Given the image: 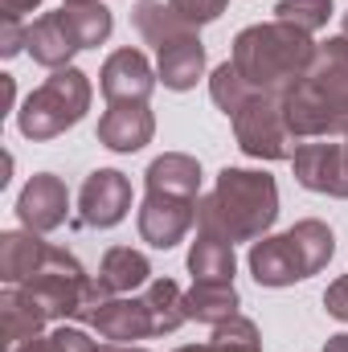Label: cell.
<instances>
[{"mask_svg": "<svg viewBox=\"0 0 348 352\" xmlns=\"http://www.w3.org/2000/svg\"><path fill=\"white\" fill-rule=\"evenodd\" d=\"M0 278L4 287L33 291L50 320H74L94 283L74 254L41 242L37 234H0Z\"/></svg>", "mask_w": 348, "mask_h": 352, "instance_id": "cell-1", "label": "cell"}, {"mask_svg": "<svg viewBox=\"0 0 348 352\" xmlns=\"http://www.w3.org/2000/svg\"><path fill=\"white\" fill-rule=\"evenodd\" d=\"M287 127L299 140H332L348 131V37H328L316 45L303 78L283 94Z\"/></svg>", "mask_w": 348, "mask_h": 352, "instance_id": "cell-2", "label": "cell"}, {"mask_svg": "<svg viewBox=\"0 0 348 352\" xmlns=\"http://www.w3.org/2000/svg\"><path fill=\"white\" fill-rule=\"evenodd\" d=\"M279 217V184L266 173L221 168L213 192L197 205V230L226 242H259Z\"/></svg>", "mask_w": 348, "mask_h": 352, "instance_id": "cell-3", "label": "cell"}, {"mask_svg": "<svg viewBox=\"0 0 348 352\" xmlns=\"http://www.w3.org/2000/svg\"><path fill=\"white\" fill-rule=\"evenodd\" d=\"M201 164L184 152H164L148 164V197L140 205V238L156 250H173L197 226Z\"/></svg>", "mask_w": 348, "mask_h": 352, "instance_id": "cell-4", "label": "cell"}, {"mask_svg": "<svg viewBox=\"0 0 348 352\" xmlns=\"http://www.w3.org/2000/svg\"><path fill=\"white\" fill-rule=\"evenodd\" d=\"M312 58H316V45L303 29L287 25V21H270V25H250L238 33L230 62L254 94L283 98L303 78Z\"/></svg>", "mask_w": 348, "mask_h": 352, "instance_id": "cell-5", "label": "cell"}, {"mask_svg": "<svg viewBox=\"0 0 348 352\" xmlns=\"http://www.w3.org/2000/svg\"><path fill=\"white\" fill-rule=\"evenodd\" d=\"M332 254H336V234L324 221L307 217L279 238H259L250 246V274L259 287H291L320 274L332 263Z\"/></svg>", "mask_w": 348, "mask_h": 352, "instance_id": "cell-6", "label": "cell"}, {"mask_svg": "<svg viewBox=\"0 0 348 352\" xmlns=\"http://www.w3.org/2000/svg\"><path fill=\"white\" fill-rule=\"evenodd\" d=\"M135 33L156 50V78L168 90H193L205 74V45L188 21H180L173 4L160 0H135L131 8Z\"/></svg>", "mask_w": 348, "mask_h": 352, "instance_id": "cell-7", "label": "cell"}, {"mask_svg": "<svg viewBox=\"0 0 348 352\" xmlns=\"http://www.w3.org/2000/svg\"><path fill=\"white\" fill-rule=\"evenodd\" d=\"M115 21L111 8H102L98 0H83V4H62L58 12H45L29 25L25 50L37 66L45 70H66V62L74 54H83L90 45H102L111 37Z\"/></svg>", "mask_w": 348, "mask_h": 352, "instance_id": "cell-8", "label": "cell"}, {"mask_svg": "<svg viewBox=\"0 0 348 352\" xmlns=\"http://www.w3.org/2000/svg\"><path fill=\"white\" fill-rule=\"evenodd\" d=\"M90 107V82L83 70L66 66V70H54L50 82L33 90L17 115L21 123V135L25 140H58L62 131H70Z\"/></svg>", "mask_w": 348, "mask_h": 352, "instance_id": "cell-9", "label": "cell"}, {"mask_svg": "<svg viewBox=\"0 0 348 352\" xmlns=\"http://www.w3.org/2000/svg\"><path fill=\"white\" fill-rule=\"evenodd\" d=\"M234 135H238V148L254 160H291L299 152V135L287 127L283 98H270V94H254L234 115Z\"/></svg>", "mask_w": 348, "mask_h": 352, "instance_id": "cell-10", "label": "cell"}, {"mask_svg": "<svg viewBox=\"0 0 348 352\" xmlns=\"http://www.w3.org/2000/svg\"><path fill=\"white\" fill-rule=\"evenodd\" d=\"M78 320L90 324L111 344H131V340L160 336V320H156V307H152L148 295H107L94 307H87Z\"/></svg>", "mask_w": 348, "mask_h": 352, "instance_id": "cell-11", "label": "cell"}, {"mask_svg": "<svg viewBox=\"0 0 348 352\" xmlns=\"http://www.w3.org/2000/svg\"><path fill=\"white\" fill-rule=\"evenodd\" d=\"M127 209H131V180L119 168H98L83 180L74 226L78 230H111L127 217Z\"/></svg>", "mask_w": 348, "mask_h": 352, "instance_id": "cell-12", "label": "cell"}, {"mask_svg": "<svg viewBox=\"0 0 348 352\" xmlns=\"http://www.w3.org/2000/svg\"><path fill=\"white\" fill-rule=\"evenodd\" d=\"M295 180L307 192H328V197H348V173H345V152L340 144L328 140H312L299 144V152L291 156Z\"/></svg>", "mask_w": 348, "mask_h": 352, "instance_id": "cell-13", "label": "cell"}, {"mask_svg": "<svg viewBox=\"0 0 348 352\" xmlns=\"http://www.w3.org/2000/svg\"><path fill=\"white\" fill-rule=\"evenodd\" d=\"M70 209V192L54 173H37L17 197V217L25 221L29 234H50L66 221Z\"/></svg>", "mask_w": 348, "mask_h": 352, "instance_id": "cell-14", "label": "cell"}, {"mask_svg": "<svg viewBox=\"0 0 348 352\" xmlns=\"http://www.w3.org/2000/svg\"><path fill=\"white\" fill-rule=\"evenodd\" d=\"M98 87L111 102H148L152 90H156V74H152V66L140 50H115L102 62Z\"/></svg>", "mask_w": 348, "mask_h": 352, "instance_id": "cell-15", "label": "cell"}, {"mask_svg": "<svg viewBox=\"0 0 348 352\" xmlns=\"http://www.w3.org/2000/svg\"><path fill=\"white\" fill-rule=\"evenodd\" d=\"M152 135L156 119L148 102H111L107 115L98 119V144L111 152H140L144 144H152Z\"/></svg>", "mask_w": 348, "mask_h": 352, "instance_id": "cell-16", "label": "cell"}, {"mask_svg": "<svg viewBox=\"0 0 348 352\" xmlns=\"http://www.w3.org/2000/svg\"><path fill=\"white\" fill-rule=\"evenodd\" d=\"M45 320H50V311L33 291H25V287H4L0 291V340H4V352H17L25 340H33Z\"/></svg>", "mask_w": 348, "mask_h": 352, "instance_id": "cell-17", "label": "cell"}, {"mask_svg": "<svg viewBox=\"0 0 348 352\" xmlns=\"http://www.w3.org/2000/svg\"><path fill=\"white\" fill-rule=\"evenodd\" d=\"M98 283L111 295H131V291L152 283V263L131 246H111L102 254V266H98Z\"/></svg>", "mask_w": 348, "mask_h": 352, "instance_id": "cell-18", "label": "cell"}, {"mask_svg": "<svg viewBox=\"0 0 348 352\" xmlns=\"http://www.w3.org/2000/svg\"><path fill=\"white\" fill-rule=\"evenodd\" d=\"M193 283H234V242L197 230V242L188 250Z\"/></svg>", "mask_w": 348, "mask_h": 352, "instance_id": "cell-19", "label": "cell"}, {"mask_svg": "<svg viewBox=\"0 0 348 352\" xmlns=\"http://www.w3.org/2000/svg\"><path fill=\"white\" fill-rule=\"evenodd\" d=\"M184 311L188 320L217 328L238 316V291L234 283H193V291L184 295Z\"/></svg>", "mask_w": 348, "mask_h": 352, "instance_id": "cell-20", "label": "cell"}, {"mask_svg": "<svg viewBox=\"0 0 348 352\" xmlns=\"http://www.w3.org/2000/svg\"><path fill=\"white\" fill-rule=\"evenodd\" d=\"M176 352H262V340H259L254 320L234 316V320H226V324L213 328L209 344H201V349H176Z\"/></svg>", "mask_w": 348, "mask_h": 352, "instance_id": "cell-21", "label": "cell"}, {"mask_svg": "<svg viewBox=\"0 0 348 352\" xmlns=\"http://www.w3.org/2000/svg\"><path fill=\"white\" fill-rule=\"evenodd\" d=\"M209 94H213V102H217L230 119H234L250 98H254V90L242 82V74L234 70V62H221V66L213 70V78H209Z\"/></svg>", "mask_w": 348, "mask_h": 352, "instance_id": "cell-22", "label": "cell"}, {"mask_svg": "<svg viewBox=\"0 0 348 352\" xmlns=\"http://www.w3.org/2000/svg\"><path fill=\"white\" fill-rule=\"evenodd\" d=\"M274 12H279L274 21H287V25H295V29H303V33L312 37V33H320V29L328 25L332 0H279Z\"/></svg>", "mask_w": 348, "mask_h": 352, "instance_id": "cell-23", "label": "cell"}, {"mask_svg": "<svg viewBox=\"0 0 348 352\" xmlns=\"http://www.w3.org/2000/svg\"><path fill=\"white\" fill-rule=\"evenodd\" d=\"M17 352H98V344L90 340L87 332H78V328H58V332H50V336L25 340Z\"/></svg>", "mask_w": 348, "mask_h": 352, "instance_id": "cell-24", "label": "cell"}, {"mask_svg": "<svg viewBox=\"0 0 348 352\" xmlns=\"http://www.w3.org/2000/svg\"><path fill=\"white\" fill-rule=\"evenodd\" d=\"M168 4H173V12L180 16V21H188V25L197 29V25L217 21V16L226 12V4H230V0H168Z\"/></svg>", "mask_w": 348, "mask_h": 352, "instance_id": "cell-25", "label": "cell"}, {"mask_svg": "<svg viewBox=\"0 0 348 352\" xmlns=\"http://www.w3.org/2000/svg\"><path fill=\"white\" fill-rule=\"evenodd\" d=\"M324 307H328L332 320H345L348 324V274L345 278H336V283L324 291Z\"/></svg>", "mask_w": 348, "mask_h": 352, "instance_id": "cell-26", "label": "cell"}, {"mask_svg": "<svg viewBox=\"0 0 348 352\" xmlns=\"http://www.w3.org/2000/svg\"><path fill=\"white\" fill-rule=\"evenodd\" d=\"M25 37H29V29H21V21H4V33H0V54H4V58L21 54Z\"/></svg>", "mask_w": 348, "mask_h": 352, "instance_id": "cell-27", "label": "cell"}, {"mask_svg": "<svg viewBox=\"0 0 348 352\" xmlns=\"http://www.w3.org/2000/svg\"><path fill=\"white\" fill-rule=\"evenodd\" d=\"M41 0H0V12H4V21H21L25 12H33Z\"/></svg>", "mask_w": 348, "mask_h": 352, "instance_id": "cell-28", "label": "cell"}, {"mask_svg": "<svg viewBox=\"0 0 348 352\" xmlns=\"http://www.w3.org/2000/svg\"><path fill=\"white\" fill-rule=\"evenodd\" d=\"M324 352H348V332H340V336H332V340L324 344Z\"/></svg>", "mask_w": 348, "mask_h": 352, "instance_id": "cell-29", "label": "cell"}, {"mask_svg": "<svg viewBox=\"0 0 348 352\" xmlns=\"http://www.w3.org/2000/svg\"><path fill=\"white\" fill-rule=\"evenodd\" d=\"M98 352H148V349H131V344H107V349H98Z\"/></svg>", "mask_w": 348, "mask_h": 352, "instance_id": "cell-30", "label": "cell"}, {"mask_svg": "<svg viewBox=\"0 0 348 352\" xmlns=\"http://www.w3.org/2000/svg\"><path fill=\"white\" fill-rule=\"evenodd\" d=\"M340 152H345V173H348V131H345V144H340Z\"/></svg>", "mask_w": 348, "mask_h": 352, "instance_id": "cell-31", "label": "cell"}, {"mask_svg": "<svg viewBox=\"0 0 348 352\" xmlns=\"http://www.w3.org/2000/svg\"><path fill=\"white\" fill-rule=\"evenodd\" d=\"M345 37H348V12H345Z\"/></svg>", "mask_w": 348, "mask_h": 352, "instance_id": "cell-32", "label": "cell"}, {"mask_svg": "<svg viewBox=\"0 0 348 352\" xmlns=\"http://www.w3.org/2000/svg\"><path fill=\"white\" fill-rule=\"evenodd\" d=\"M66 4H83V0H66Z\"/></svg>", "mask_w": 348, "mask_h": 352, "instance_id": "cell-33", "label": "cell"}]
</instances>
